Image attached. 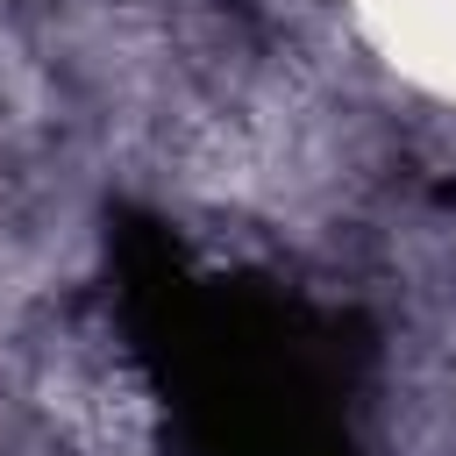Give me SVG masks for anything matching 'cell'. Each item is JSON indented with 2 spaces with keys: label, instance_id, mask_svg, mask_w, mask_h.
Returning a JSON list of instances; mask_svg holds the SVG:
<instances>
[{
  "label": "cell",
  "instance_id": "6da1fadb",
  "mask_svg": "<svg viewBox=\"0 0 456 456\" xmlns=\"http://www.w3.org/2000/svg\"><path fill=\"white\" fill-rule=\"evenodd\" d=\"M349 14L406 86L456 107V0H349Z\"/></svg>",
  "mask_w": 456,
  "mask_h": 456
}]
</instances>
